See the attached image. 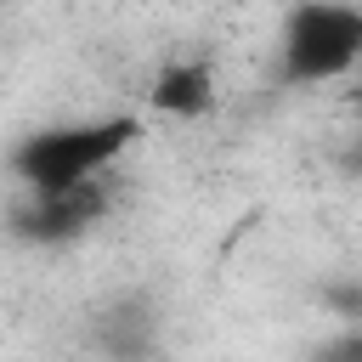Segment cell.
Instances as JSON below:
<instances>
[{
	"mask_svg": "<svg viewBox=\"0 0 362 362\" xmlns=\"http://www.w3.org/2000/svg\"><path fill=\"white\" fill-rule=\"evenodd\" d=\"M215 102H221V79L209 57H170L147 85V107L164 119H204Z\"/></svg>",
	"mask_w": 362,
	"mask_h": 362,
	"instance_id": "277c9868",
	"label": "cell"
},
{
	"mask_svg": "<svg viewBox=\"0 0 362 362\" xmlns=\"http://www.w3.org/2000/svg\"><path fill=\"white\" fill-rule=\"evenodd\" d=\"M107 209V187L90 181V187H74V192H57V198H23L17 209V238L28 243H68L79 238L85 226H96Z\"/></svg>",
	"mask_w": 362,
	"mask_h": 362,
	"instance_id": "3957f363",
	"label": "cell"
},
{
	"mask_svg": "<svg viewBox=\"0 0 362 362\" xmlns=\"http://www.w3.org/2000/svg\"><path fill=\"white\" fill-rule=\"evenodd\" d=\"M283 79L288 85H328L339 74L356 68L362 57V11L356 6H334V0H311L294 6L283 17Z\"/></svg>",
	"mask_w": 362,
	"mask_h": 362,
	"instance_id": "7a4b0ae2",
	"label": "cell"
},
{
	"mask_svg": "<svg viewBox=\"0 0 362 362\" xmlns=\"http://www.w3.org/2000/svg\"><path fill=\"white\" fill-rule=\"evenodd\" d=\"M141 136L136 113H107V119H79V124H51L34 130L11 147V175L23 181L28 198H57L74 187L102 181Z\"/></svg>",
	"mask_w": 362,
	"mask_h": 362,
	"instance_id": "6da1fadb",
	"label": "cell"
},
{
	"mask_svg": "<svg viewBox=\"0 0 362 362\" xmlns=\"http://www.w3.org/2000/svg\"><path fill=\"white\" fill-rule=\"evenodd\" d=\"M153 334H158V317H153V305L136 300V294H124L119 311L102 322V345H107L119 362H141V356L153 351Z\"/></svg>",
	"mask_w": 362,
	"mask_h": 362,
	"instance_id": "5b68a950",
	"label": "cell"
}]
</instances>
